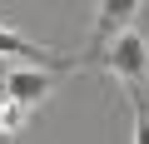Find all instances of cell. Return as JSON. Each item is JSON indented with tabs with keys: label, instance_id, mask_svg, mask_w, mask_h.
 Segmentation results:
<instances>
[{
	"label": "cell",
	"instance_id": "6da1fadb",
	"mask_svg": "<svg viewBox=\"0 0 149 144\" xmlns=\"http://www.w3.org/2000/svg\"><path fill=\"white\" fill-rule=\"evenodd\" d=\"M100 55H104V70H109L119 85H129V90L144 80V70H149V45H144L139 30H129V25L114 30V35H104V50H100Z\"/></svg>",
	"mask_w": 149,
	"mask_h": 144
},
{
	"label": "cell",
	"instance_id": "7a4b0ae2",
	"mask_svg": "<svg viewBox=\"0 0 149 144\" xmlns=\"http://www.w3.org/2000/svg\"><path fill=\"white\" fill-rule=\"evenodd\" d=\"M60 70H65V65H60ZM60 70H55V65H15V70H5V99L20 104V109H35V104L60 85Z\"/></svg>",
	"mask_w": 149,
	"mask_h": 144
},
{
	"label": "cell",
	"instance_id": "3957f363",
	"mask_svg": "<svg viewBox=\"0 0 149 144\" xmlns=\"http://www.w3.org/2000/svg\"><path fill=\"white\" fill-rule=\"evenodd\" d=\"M0 60H30V65H65L55 50H45V45H35V40H25V35H15V30H5L0 25Z\"/></svg>",
	"mask_w": 149,
	"mask_h": 144
},
{
	"label": "cell",
	"instance_id": "277c9868",
	"mask_svg": "<svg viewBox=\"0 0 149 144\" xmlns=\"http://www.w3.org/2000/svg\"><path fill=\"white\" fill-rule=\"evenodd\" d=\"M139 5H144V0H95V30H100V35L124 30V25L139 15Z\"/></svg>",
	"mask_w": 149,
	"mask_h": 144
},
{
	"label": "cell",
	"instance_id": "5b68a950",
	"mask_svg": "<svg viewBox=\"0 0 149 144\" xmlns=\"http://www.w3.org/2000/svg\"><path fill=\"white\" fill-rule=\"evenodd\" d=\"M134 144H149V119L134 114Z\"/></svg>",
	"mask_w": 149,
	"mask_h": 144
},
{
	"label": "cell",
	"instance_id": "8992f818",
	"mask_svg": "<svg viewBox=\"0 0 149 144\" xmlns=\"http://www.w3.org/2000/svg\"><path fill=\"white\" fill-rule=\"evenodd\" d=\"M0 139H5V99H0Z\"/></svg>",
	"mask_w": 149,
	"mask_h": 144
}]
</instances>
